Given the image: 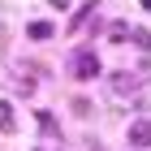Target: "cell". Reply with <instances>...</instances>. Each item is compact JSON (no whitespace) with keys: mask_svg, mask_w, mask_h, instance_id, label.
I'll use <instances>...</instances> for the list:
<instances>
[{"mask_svg":"<svg viewBox=\"0 0 151 151\" xmlns=\"http://www.w3.org/2000/svg\"><path fill=\"white\" fill-rule=\"evenodd\" d=\"M129 142L134 147H151V121H134L129 125Z\"/></svg>","mask_w":151,"mask_h":151,"instance_id":"3","label":"cell"},{"mask_svg":"<svg viewBox=\"0 0 151 151\" xmlns=\"http://www.w3.org/2000/svg\"><path fill=\"white\" fill-rule=\"evenodd\" d=\"M26 35H30V39H52V35H56V26H52V22H30V26H26Z\"/></svg>","mask_w":151,"mask_h":151,"instance_id":"4","label":"cell"},{"mask_svg":"<svg viewBox=\"0 0 151 151\" xmlns=\"http://www.w3.org/2000/svg\"><path fill=\"white\" fill-rule=\"evenodd\" d=\"M73 78H99V56H95V52H78V56H73Z\"/></svg>","mask_w":151,"mask_h":151,"instance_id":"1","label":"cell"},{"mask_svg":"<svg viewBox=\"0 0 151 151\" xmlns=\"http://www.w3.org/2000/svg\"><path fill=\"white\" fill-rule=\"evenodd\" d=\"M69 4H73V0H52V9H69Z\"/></svg>","mask_w":151,"mask_h":151,"instance_id":"8","label":"cell"},{"mask_svg":"<svg viewBox=\"0 0 151 151\" xmlns=\"http://www.w3.org/2000/svg\"><path fill=\"white\" fill-rule=\"evenodd\" d=\"M0 134H17V112L9 99H0Z\"/></svg>","mask_w":151,"mask_h":151,"instance_id":"2","label":"cell"},{"mask_svg":"<svg viewBox=\"0 0 151 151\" xmlns=\"http://www.w3.org/2000/svg\"><path fill=\"white\" fill-rule=\"evenodd\" d=\"M142 9H151V0H142Z\"/></svg>","mask_w":151,"mask_h":151,"instance_id":"9","label":"cell"},{"mask_svg":"<svg viewBox=\"0 0 151 151\" xmlns=\"http://www.w3.org/2000/svg\"><path fill=\"white\" fill-rule=\"evenodd\" d=\"M39 129H43V134H52V138H56V116H52V112H39Z\"/></svg>","mask_w":151,"mask_h":151,"instance_id":"6","label":"cell"},{"mask_svg":"<svg viewBox=\"0 0 151 151\" xmlns=\"http://www.w3.org/2000/svg\"><path fill=\"white\" fill-rule=\"evenodd\" d=\"M99 9V4H95V0H86V9H78L73 13V30H86V22H91V13Z\"/></svg>","mask_w":151,"mask_h":151,"instance_id":"5","label":"cell"},{"mask_svg":"<svg viewBox=\"0 0 151 151\" xmlns=\"http://www.w3.org/2000/svg\"><path fill=\"white\" fill-rule=\"evenodd\" d=\"M112 39H116V43H125V39H129V26L116 22V26H112Z\"/></svg>","mask_w":151,"mask_h":151,"instance_id":"7","label":"cell"}]
</instances>
